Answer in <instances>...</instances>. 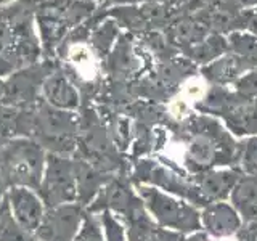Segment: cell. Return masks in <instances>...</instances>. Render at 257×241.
I'll return each mask as SVG.
<instances>
[{"label":"cell","mask_w":257,"mask_h":241,"mask_svg":"<svg viewBox=\"0 0 257 241\" xmlns=\"http://www.w3.org/2000/svg\"><path fill=\"white\" fill-rule=\"evenodd\" d=\"M42 55L34 29L32 0H15L0 8V77L31 66Z\"/></svg>","instance_id":"cell-1"},{"label":"cell","mask_w":257,"mask_h":241,"mask_svg":"<svg viewBox=\"0 0 257 241\" xmlns=\"http://www.w3.org/2000/svg\"><path fill=\"white\" fill-rule=\"evenodd\" d=\"M42 53L50 60L69 31L80 21L90 20L95 0H32Z\"/></svg>","instance_id":"cell-2"},{"label":"cell","mask_w":257,"mask_h":241,"mask_svg":"<svg viewBox=\"0 0 257 241\" xmlns=\"http://www.w3.org/2000/svg\"><path fill=\"white\" fill-rule=\"evenodd\" d=\"M48 151L36 139L20 137L0 148V179L7 190L28 187L39 190L42 182Z\"/></svg>","instance_id":"cell-3"},{"label":"cell","mask_w":257,"mask_h":241,"mask_svg":"<svg viewBox=\"0 0 257 241\" xmlns=\"http://www.w3.org/2000/svg\"><path fill=\"white\" fill-rule=\"evenodd\" d=\"M37 193L45 207L77 203L76 161L63 155L48 153L44 177Z\"/></svg>","instance_id":"cell-4"},{"label":"cell","mask_w":257,"mask_h":241,"mask_svg":"<svg viewBox=\"0 0 257 241\" xmlns=\"http://www.w3.org/2000/svg\"><path fill=\"white\" fill-rule=\"evenodd\" d=\"M55 69V63L52 60H45L15 71L5 79V92L0 103L20 109L36 108L40 100V88L44 80Z\"/></svg>","instance_id":"cell-5"},{"label":"cell","mask_w":257,"mask_h":241,"mask_svg":"<svg viewBox=\"0 0 257 241\" xmlns=\"http://www.w3.org/2000/svg\"><path fill=\"white\" fill-rule=\"evenodd\" d=\"M88 28L90 24L87 21L85 31H77L76 34L68 36L61 42L60 53L64 61V74H66L72 82L90 84L96 79L100 71V64L96 60V52L88 42Z\"/></svg>","instance_id":"cell-6"},{"label":"cell","mask_w":257,"mask_h":241,"mask_svg":"<svg viewBox=\"0 0 257 241\" xmlns=\"http://www.w3.org/2000/svg\"><path fill=\"white\" fill-rule=\"evenodd\" d=\"M84 209L80 203H68L47 207L42 223L34 235L39 241H72L84 220Z\"/></svg>","instance_id":"cell-7"},{"label":"cell","mask_w":257,"mask_h":241,"mask_svg":"<svg viewBox=\"0 0 257 241\" xmlns=\"http://www.w3.org/2000/svg\"><path fill=\"white\" fill-rule=\"evenodd\" d=\"M5 201L16 223L24 231L34 235L47 211L39 193L28 187H12L7 190Z\"/></svg>","instance_id":"cell-8"},{"label":"cell","mask_w":257,"mask_h":241,"mask_svg":"<svg viewBox=\"0 0 257 241\" xmlns=\"http://www.w3.org/2000/svg\"><path fill=\"white\" fill-rule=\"evenodd\" d=\"M40 98L48 106L60 111L74 112L80 104V96L76 84L60 69H55L44 80L42 88H40Z\"/></svg>","instance_id":"cell-9"},{"label":"cell","mask_w":257,"mask_h":241,"mask_svg":"<svg viewBox=\"0 0 257 241\" xmlns=\"http://www.w3.org/2000/svg\"><path fill=\"white\" fill-rule=\"evenodd\" d=\"M36 108L20 109L0 103V148L20 137L34 139Z\"/></svg>","instance_id":"cell-10"},{"label":"cell","mask_w":257,"mask_h":241,"mask_svg":"<svg viewBox=\"0 0 257 241\" xmlns=\"http://www.w3.org/2000/svg\"><path fill=\"white\" fill-rule=\"evenodd\" d=\"M163 34L171 45L180 47L182 50H185V48L203 42L211 32L196 16H177L163 31Z\"/></svg>","instance_id":"cell-11"},{"label":"cell","mask_w":257,"mask_h":241,"mask_svg":"<svg viewBox=\"0 0 257 241\" xmlns=\"http://www.w3.org/2000/svg\"><path fill=\"white\" fill-rule=\"evenodd\" d=\"M228 48L227 39L220 34H209L203 42L193 45L190 48H185V53L190 55L191 58L199 60V61H207L214 58V56L223 53Z\"/></svg>","instance_id":"cell-12"},{"label":"cell","mask_w":257,"mask_h":241,"mask_svg":"<svg viewBox=\"0 0 257 241\" xmlns=\"http://www.w3.org/2000/svg\"><path fill=\"white\" fill-rule=\"evenodd\" d=\"M117 36H119L117 24L114 20L109 18V20H104V23H100L96 28H93L92 34L88 32V42L93 47L96 55H103L109 50Z\"/></svg>","instance_id":"cell-13"},{"label":"cell","mask_w":257,"mask_h":241,"mask_svg":"<svg viewBox=\"0 0 257 241\" xmlns=\"http://www.w3.org/2000/svg\"><path fill=\"white\" fill-rule=\"evenodd\" d=\"M0 241H39L36 235L24 231L16 223L7 201H4L2 207H0Z\"/></svg>","instance_id":"cell-14"},{"label":"cell","mask_w":257,"mask_h":241,"mask_svg":"<svg viewBox=\"0 0 257 241\" xmlns=\"http://www.w3.org/2000/svg\"><path fill=\"white\" fill-rule=\"evenodd\" d=\"M228 47L244 60H257V37L249 32H231L227 40Z\"/></svg>","instance_id":"cell-15"},{"label":"cell","mask_w":257,"mask_h":241,"mask_svg":"<svg viewBox=\"0 0 257 241\" xmlns=\"http://www.w3.org/2000/svg\"><path fill=\"white\" fill-rule=\"evenodd\" d=\"M72 241H104L100 223L92 214L85 212L84 220L80 223V228Z\"/></svg>","instance_id":"cell-16"},{"label":"cell","mask_w":257,"mask_h":241,"mask_svg":"<svg viewBox=\"0 0 257 241\" xmlns=\"http://www.w3.org/2000/svg\"><path fill=\"white\" fill-rule=\"evenodd\" d=\"M244 32H249V34H252V36L257 37V8H255V10H247Z\"/></svg>","instance_id":"cell-17"},{"label":"cell","mask_w":257,"mask_h":241,"mask_svg":"<svg viewBox=\"0 0 257 241\" xmlns=\"http://www.w3.org/2000/svg\"><path fill=\"white\" fill-rule=\"evenodd\" d=\"M231 4H235L241 10H249L251 7L257 5V0H230Z\"/></svg>","instance_id":"cell-18"},{"label":"cell","mask_w":257,"mask_h":241,"mask_svg":"<svg viewBox=\"0 0 257 241\" xmlns=\"http://www.w3.org/2000/svg\"><path fill=\"white\" fill-rule=\"evenodd\" d=\"M101 8H106L111 5H131V0H98Z\"/></svg>","instance_id":"cell-19"},{"label":"cell","mask_w":257,"mask_h":241,"mask_svg":"<svg viewBox=\"0 0 257 241\" xmlns=\"http://www.w3.org/2000/svg\"><path fill=\"white\" fill-rule=\"evenodd\" d=\"M5 196H7V187H5L4 180L0 179V207H2V204H4Z\"/></svg>","instance_id":"cell-20"},{"label":"cell","mask_w":257,"mask_h":241,"mask_svg":"<svg viewBox=\"0 0 257 241\" xmlns=\"http://www.w3.org/2000/svg\"><path fill=\"white\" fill-rule=\"evenodd\" d=\"M4 92H5V79L0 77V101L4 98Z\"/></svg>","instance_id":"cell-21"},{"label":"cell","mask_w":257,"mask_h":241,"mask_svg":"<svg viewBox=\"0 0 257 241\" xmlns=\"http://www.w3.org/2000/svg\"><path fill=\"white\" fill-rule=\"evenodd\" d=\"M167 2L169 4H171L174 8H177V7H180L182 4H185V2H187V0H167Z\"/></svg>","instance_id":"cell-22"},{"label":"cell","mask_w":257,"mask_h":241,"mask_svg":"<svg viewBox=\"0 0 257 241\" xmlns=\"http://www.w3.org/2000/svg\"><path fill=\"white\" fill-rule=\"evenodd\" d=\"M12 2H15V0H0V7L8 5V4H12Z\"/></svg>","instance_id":"cell-23"},{"label":"cell","mask_w":257,"mask_h":241,"mask_svg":"<svg viewBox=\"0 0 257 241\" xmlns=\"http://www.w3.org/2000/svg\"><path fill=\"white\" fill-rule=\"evenodd\" d=\"M214 241H236L235 238H222V239H214Z\"/></svg>","instance_id":"cell-24"}]
</instances>
